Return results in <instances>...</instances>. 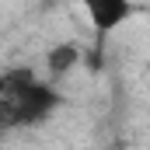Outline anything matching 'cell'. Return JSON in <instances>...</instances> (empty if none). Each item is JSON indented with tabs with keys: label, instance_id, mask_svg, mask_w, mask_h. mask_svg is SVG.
<instances>
[{
	"label": "cell",
	"instance_id": "cell-1",
	"mask_svg": "<svg viewBox=\"0 0 150 150\" xmlns=\"http://www.w3.org/2000/svg\"><path fill=\"white\" fill-rule=\"evenodd\" d=\"M80 7L87 11L98 35H108L112 28L129 21V14H133V0H80Z\"/></svg>",
	"mask_w": 150,
	"mask_h": 150
},
{
	"label": "cell",
	"instance_id": "cell-2",
	"mask_svg": "<svg viewBox=\"0 0 150 150\" xmlns=\"http://www.w3.org/2000/svg\"><path fill=\"white\" fill-rule=\"evenodd\" d=\"M77 63H80V45H74V42H59V45H52L45 52V67H49V74H56V77L70 74Z\"/></svg>",
	"mask_w": 150,
	"mask_h": 150
}]
</instances>
